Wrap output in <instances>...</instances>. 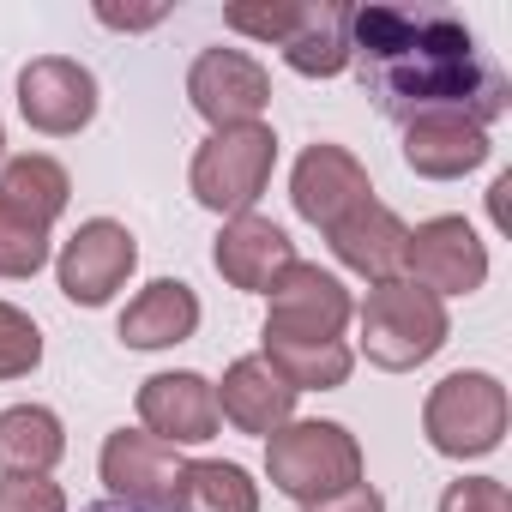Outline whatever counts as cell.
Masks as SVG:
<instances>
[{
    "label": "cell",
    "mask_w": 512,
    "mask_h": 512,
    "mask_svg": "<svg viewBox=\"0 0 512 512\" xmlns=\"http://www.w3.org/2000/svg\"><path fill=\"white\" fill-rule=\"evenodd\" d=\"M350 61L392 121L452 109L482 127L506 109V79L446 7H350Z\"/></svg>",
    "instance_id": "6da1fadb"
},
{
    "label": "cell",
    "mask_w": 512,
    "mask_h": 512,
    "mask_svg": "<svg viewBox=\"0 0 512 512\" xmlns=\"http://www.w3.org/2000/svg\"><path fill=\"white\" fill-rule=\"evenodd\" d=\"M446 344V308L410 278L374 284L362 302V350L380 368H416Z\"/></svg>",
    "instance_id": "7a4b0ae2"
},
{
    "label": "cell",
    "mask_w": 512,
    "mask_h": 512,
    "mask_svg": "<svg viewBox=\"0 0 512 512\" xmlns=\"http://www.w3.org/2000/svg\"><path fill=\"white\" fill-rule=\"evenodd\" d=\"M266 464H272V482L302 506L362 482V446L338 422H284L266 440Z\"/></svg>",
    "instance_id": "3957f363"
},
{
    "label": "cell",
    "mask_w": 512,
    "mask_h": 512,
    "mask_svg": "<svg viewBox=\"0 0 512 512\" xmlns=\"http://www.w3.org/2000/svg\"><path fill=\"white\" fill-rule=\"evenodd\" d=\"M272 163H278V133L272 127H260V121L253 127H223L193 157V199L211 205V211L247 217V205L272 181Z\"/></svg>",
    "instance_id": "277c9868"
},
{
    "label": "cell",
    "mask_w": 512,
    "mask_h": 512,
    "mask_svg": "<svg viewBox=\"0 0 512 512\" xmlns=\"http://www.w3.org/2000/svg\"><path fill=\"white\" fill-rule=\"evenodd\" d=\"M422 428L446 458L494 452L500 434H506V386L494 374H452V380H440L428 392Z\"/></svg>",
    "instance_id": "5b68a950"
},
{
    "label": "cell",
    "mask_w": 512,
    "mask_h": 512,
    "mask_svg": "<svg viewBox=\"0 0 512 512\" xmlns=\"http://www.w3.org/2000/svg\"><path fill=\"white\" fill-rule=\"evenodd\" d=\"M266 296H272L266 344H338V332L350 320V290L332 272L302 266V260L284 266Z\"/></svg>",
    "instance_id": "8992f818"
},
{
    "label": "cell",
    "mask_w": 512,
    "mask_h": 512,
    "mask_svg": "<svg viewBox=\"0 0 512 512\" xmlns=\"http://www.w3.org/2000/svg\"><path fill=\"white\" fill-rule=\"evenodd\" d=\"M181 476H187V458L175 446H163L157 434H109L103 446V482L109 494H121L133 512H175L181 500Z\"/></svg>",
    "instance_id": "52a82bcc"
},
{
    "label": "cell",
    "mask_w": 512,
    "mask_h": 512,
    "mask_svg": "<svg viewBox=\"0 0 512 512\" xmlns=\"http://www.w3.org/2000/svg\"><path fill=\"white\" fill-rule=\"evenodd\" d=\"M187 97L193 109L223 133V127H253L260 121V109L272 103V79L266 67L241 55V49H205L187 73Z\"/></svg>",
    "instance_id": "ba28073f"
},
{
    "label": "cell",
    "mask_w": 512,
    "mask_h": 512,
    "mask_svg": "<svg viewBox=\"0 0 512 512\" xmlns=\"http://www.w3.org/2000/svg\"><path fill=\"white\" fill-rule=\"evenodd\" d=\"M404 266H410V284H422L428 296H470L488 278V247L476 241L464 217H434L410 229Z\"/></svg>",
    "instance_id": "9c48e42d"
},
{
    "label": "cell",
    "mask_w": 512,
    "mask_h": 512,
    "mask_svg": "<svg viewBox=\"0 0 512 512\" xmlns=\"http://www.w3.org/2000/svg\"><path fill=\"white\" fill-rule=\"evenodd\" d=\"M133 260H139L133 235H127L121 223L97 217V223H85V229L61 247V290H67L73 302H85V308H103V302L127 284Z\"/></svg>",
    "instance_id": "30bf717a"
},
{
    "label": "cell",
    "mask_w": 512,
    "mask_h": 512,
    "mask_svg": "<svg viewBox=\"0 0 512 512\" xmlns=\"http://www.w3.org/2000/svg\"><path fill=\"white\" fill-rule=\"evenodd\" d=\"M19 109L37 133H79L97 115V79L67 55H43L19 73Z\"/></svg>",
    "instance_id": "8fae6325"
},
{
    "label": "cell",
    "mask_w": 512,
    "mask_h": 512,
    "mask_svg": "<svg viewBox=\"0 0 512 512\" xmlns=\"http://www.w3.org/2000/svg\"><path fill=\"white\" fill-rule=\"evenodd\" d=\"M139 416L163 446H199L217 434V392L199 374H151L139 386Z\"/></svg>",
    "instance_id": "7c38bea8"
},
{
    "label": "cell",
    "mask_w": 512,
    "mask_h": 512,
    "mask_svg": "<svg viewBox=\"0 0 512 512\" xmlns=\"http://www.w3.org/2000/svg\"><path fill=\"white\" fill-rule=\"evenodd\" d=\"M290 193H296V211H302L308 223L332 229V223L350 217L374 187H368V169H362L344 145H314V151H302Z\"/></svg>",
    "instance_id": "4fadbf2b"
},
{
    "label": "cell",
    "mask_w": 512,
    "mask_h": 512,
    "mask_svg": "<svg viewBox=\"0 0 512 512\" xmlns=\"http://www.w3.org/2000/svg\"><path fill=\"white\" fill-rule=\"evenodd\" d=\"M404 163L428 181H452V175H470L476 163H488V133L470 121V115H416L410 133H404Z\"/></svg>",
    "instance_id": "5bb4252c"
},
{
    "label": "cell",
    "mask_w": 512,
    "mask_h": 512,
    "mask_svg": "<svg viewBox=\"0 0 512 512\" xmlns=\"http://www.w3.org/2000/svg\"><path fill=\"white\" fill-rule=\"evenodd\" d=\"M217 392V416H229L241 434H278L284 422H290V410H296V392L272 374V362L266 356H241L229 374H223V386H211Z\"/></svg>",
    "instance_id": "9a60e30c"
},
{
    "label": "cell",
    "mask_w": 512,
    "mask_h": 512,
    "mask_svg": "<svg viewBox=\"0 0 512 512\" xmlns=\"http://www.w3.org/2000/svg\"><path fill=\"white\" fill-rule=\"evenodd\" d=\"M332 247H338V260L344 266H356V272H368L374 284H392L398 272H404V241H410V229L380 205V199H362L350 217H338L332 229Z\"/></svg>",
    "instance_id": "2e32d148"
},
{
    "label": "cell",
    "mask_w": 512,
    "mask_h": 512,
    "mask_svg": "<svg viewBox=\"0 0 512 512\" xmlns=\"http://www.w3.org/2000/svg\"><path fill=\"white\" fill-rule=\"evenodd\" d=\"M296 266L290 253V235L266 217H235L223 235H217V272L235 284V290H272L278 272Z\"/></svg>",
    "instance_id": "e0dca14e"
},
{
    "label": "cell",
    "mask_w": 512,
    "mask_h": 512,
    "mask_svg": "<svg viewBox=\"0 0 512 512\" xmlns=\"http://www.w3.org/2000/svg\"><path fill=\"white\" fill-rule=\"evenodd\" d=\"M199 326V296L175 278H157L151 290H139V302H127L121 314V338L133 350H163V344H181L193 338Z\"/></svg>",
    "instance_id": "ac0fdd59"
},
{
    "label": "cell",
    "mask_w": 512,
    "mask_h": 512,
    "mask_svg": "<svg viewBox=\"0 0 512 512\" xmlns=\"http://www.w3.org/2000/svg\"><path fill=\"white\" fill-rule=\"evenodd\" d=\"M61 452H67V440H61L55 410H43V404L0 410V470L7 476H43L61 464Z\"/></svg>",
    "instance_id": "d6986e66"
},
{
    "label": "cell",
    "mask_w": 512,
    "mask_h": 512,
    "mask_svg": "<svg viewBox=\"0 0 512 512\" xmlns=\"http://www.w3.org/2000/svg\"><path fill=\"white\" fill-rule=\"evenodd\" d=\"M284 61L308 79H332L350 67V7H308L302 31L284 43Z\"/></svg>",
    "instance_id": "ffe728a7"
},
{
    "label": "cell",
    "mask_w": 512,
    "mask_h": 512,
    "mask_svg": "<svg viewBox=\"0 0 512 512\" xmlns=\"http://www.w3.org/2000/svg\"><path fill=\"white\" fill-rule=\"evenodd\" d=\"M67 193L73 187H67V169L55 157H13L7 175H0V205H13V211H25L37 223H55Z\"/></svg>",
    "instance_id": "44dd1931"
},
{
    "label": "cell",
    "mask_w": 512,
    "mask_h": 512,
    "mask_svg": "<svg viewBox=\"0 0 512 512\" xmlns=\"http://www.w3.org/2000/svg\"><path fill=\"white\" fill-rule=\"evenodd\" d=\"M175 512H260V494H253L241 464H187L181 476V500Z\"/></svg>",
    "instance_id": "7402d4cb"
},
{
    "label": "cell",
    "mask_w": 512,
    "mask_h": 512,
    "mask_svg": "<svg viewBox=\"0 0 512 512\" xmlns=\"http://www.w3.org/2000/svg\"><path fill=\"white\" fill-rule=\"evenodd\" d=\"M266 362L290 392H314V386L326 392V386L350 380V350L344 344H266Z\"/></svg>",
    "instance_id": "603a6c76"
},
{
    "label": "cell",
    "mask_w": 512,
    "mask_h": 512,
    "mask_svg": "<svg viewBox=\"0 0 512 512\" xmlns=\"http://www.w3.org/2000/svg\"><path fill=\"white\" fill-rule=\"evenodd\" d=\"M49 260V223L0 205V278H31Z\"/></svg>",
    "instance_id": "cb8c5ba5"
},
{
    "label": "cell",
    "mask_w": 512,
    "mask_h": 512,
    "mask_svg": "<svg viewBox=\"0 0 512 512\" xmlns=\"http://www.w3.org/2000/svg\"><path fill=\"white\" fill-rule=\"evenodd\" d=\"M302 19H308V7H296V0H266V7H229V13H223L229 31L260 37V43H278V49L302 31Z\"/></svg>",
    "instance_id": "d4e9b609"
},
{
    "label": "cell",
    "mask_w": 512,
    "mask_h": 512,
    "mask_svg": "<svg viewBox=\"0 0 512 512\" xmlns=\"http://www.w3.org/2000/svg\"><path fill=\"white\" fill-rule=\"evenodd\" d=\"M37 362H43V338H37V326H31L19 308L0 302V380H19V374H31Z\"/></svg>",
    "instance_id": "484cf974"
},
{
    "label": "cell",
    "mask_w": 512,
    "mask_h": 512,
    "mask_svg": "<svg viewBox=\"0 0 512 512\" xmlns=\"http://www.w3.org/2000/svg\"><path fill=\"white\" fill-rule=\"evenodd\" d=\"M440 512H512V494H506V482H494V476H470V482H452V488H446Z\"/></svg>",
    "instance_id": "4316f807"
},
{
    "label": "cell",
    "mask_w": 512,
    "mask_h": 512,
    "mask_svg": "<svg viewBox=\"0 0 512 512\" xmlns=\"http://www.w3.org/2000/svg\"><path fill=\"white\" fill-rule=\"evenodd\" d=\"M0 512H67V500L43 476H7L0 482Z\"/></svg>",
    "instance_id": "83f0119b"
},
{
    "label": "cell",
    "mask_w": 512,
    "mask_h": 512,
    "mask_svg": "<svg viewBox=\"0 0 512 512\" xmlns=\"http://www.w3.org/2000/svg\"><path fill=\"white\" fill-rule=\"evenodd\" d=\"M308 512H386V500L368 488V482H350V488H338V494H326V500H314Z\"/></svg>",
    "instance_id": "f1b7e54d"
},
{
    "label": "cell",
    "mask_w": 512,
    "mask_h": 512,
    "mask_svg": "<svg viewBox=\"0 0 512 512\" xmlns=\"http://www.w3.org/2000/svg\"><path fill=\"white\" fill-rule=\"evenodd\" d=\"M91 512H133V506H91Z\"/></svg>",
    "instance_id": "f546056e"
},
{
    "label": "cell",
    "mask_w": 512,
    "mask_h": 512,
    "mask_svg": "<svg viewBox=\"0 0 512 512\" xmlns=\"http://www.w3.org/2000/svg\"><path fill=\"white\" fill-rule=\"evenodd\" d=\"M0 145H7V139H0Z\"/></svg>",
    "instance_id": "4dcf8cb0"
}]
</instances>
